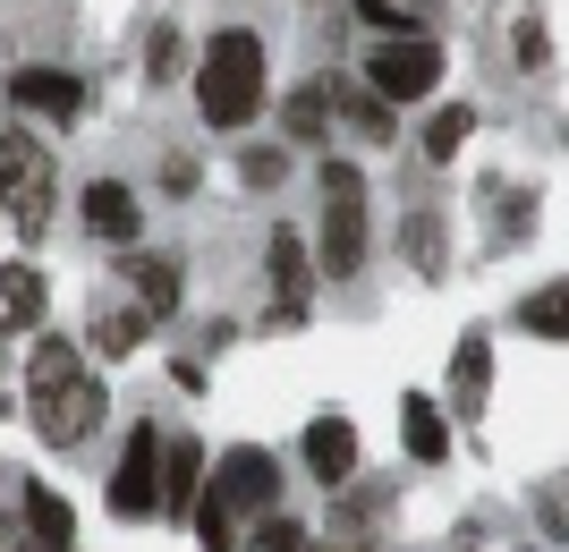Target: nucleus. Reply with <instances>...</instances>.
Returning <instances> with one entry per match:
<instances>
[{"label": "nucleus", "instance_id": "nucleus-14", "mask_svg": "<svg viewBox=\"0 0 569 552\" xmlns=\"http://www.w3.org/2000/svg\"><path fill=\"white\" fill-rule=\"evenodd\" d=\"M0 307H9V323L43 314V272H34V264H9V272H0Z\"/></svg>", "mask_w": 569, "mask_h": 552}, {"label": "nucleus", "instance_id": "nucleus-21", "mask_svg": "<svg viewBox=\"0 0 569 552\" xmlns=\"http://www.w3.org/2000/svg\"><path fill=\"white\" fill-rule=\"evenodd\" d=\"M281 170H289L281 144H256V153H247V179H256V188H281Z\"/></svg>", "mask_w": 569, "mask_h": 552}, {"label": "nucleus", "instance_id": "nucleus-1", "mask_svg": "<svg viewBox=\"0 0 569 552\" xmlns=\"http://www.w3.org/2000/svg\"><path fill=\"white\" fill-rule=\"evenodd\" d=\"M196 111L213 128H238V120H256L263 111V43L256 34H213L204 43V69H196Z\"/></svg>", "mask_w": 569, "mask_h": 552}, {"label": "nucleus", "instance_id": "nucleus-2", "mask_svg": "<svg viewBox=\"0 0 569 552\" xmlns=\"http://www.w3.org/2000/svg\"><path fill=\"white\" fill-rule=\"evenodd\" d=\"M256 510H272V459H263V451H230L213 468V484L196 493L204 552H230V519H256Z\"/></svg>", "mask_w": 569, "mask_h": 552}, {"label": "nucleus", "instance_id": "nucleus-7", "mask_svg": "<svg viewBox=\"0 0 569 552\" xmlns=\"http://www.w3.org/2000/svg\"><path fill=\"white\" fill-rule=\"evenodd\" d=\"M9 94H18L26 111H51V120H77V111H86V86H77L69 69H18Z\"/></svg>", "mask_w": 569, "mask_h": 552}, {"label": "nucleus", "instance_id": "nucleus-24", "mask_svg": "<svg viewBox=\"0 0 569 552\" xmlns=\"http://www.w3.org/2000/svg\"><path fill=\"white\" fill-rule=\"evenodd\" d=\"M408 255H417V264H426V272L442 264V247H433V221H426V213H417V230H408Z\"/></svg>", "mask_w": 569, "mask_h": 552}, {"label": "nucleus", "instance_id": "nucleus-25", "mask_svg": "<svg viewBox=\"0 0 569 552\" xmlns=\"http://www.w3.org/2000/svg\"><path fill=\"white\" fill-rule=\"evenodd\" d=\"M144 60H153V77H170V69H179V34H170V26H162V34H153V51H144Z\"/></svg>", "mask_w": 569, "mask_h": 552}, {"label": "nucleus", "instance_id": "nucleus-3", "mask_svg": "<svg viewBox=\"0 0 569 552\" xmlns=\"http://www.w3.org/2000/svg\"><path fill=\"white\" fill-rule=\"evenodd\" d=\"M323 272L332 281H349V272H366V179H357V162H323Z\"/></svg>", "mask_w": 569, "mask_h": 552}, {"label": "nucleus", "instance_id": "nucleus-22", "mask_svg": "<svg viewBox=\"0 0 569 552\" xmlns=\"http://www.w3.org/2000/svg\"><path fill=\"white\" fill-rule=\"evenodd\" d=\"M137 332H144V314H94V340H102V349H128Z\"/></svg>", "mask_w": 569, "mask_h": 552}, {"label": "nucleus", "instance_id": "nucleus-13", "mask_svg": "<svg viewBox=\"0 0 569 552\" xmlns=\"http://www.w3.org/2000/svg\"><path fill=\"white\" fill-rule=\"evenodd\" d=\"M128 281L144 289V314L179 307V264H162V255H137V264H128Z\"/></svg>", "mask_w": 569, "mask_h": 552}, {"label": "nucleus", "instance_id": "nucleus-23", "mask_svg": "<svg viewBox=\"0 0 569 552\" xmlns=\"http://www.w3.org/2000/svg\"><path fill=\"white\" fill-rule=\"evenodd\" d=\"M519 323H527V332H561V298H552V289H545V298H527Z\"/></svg>", "mask_w": 569, "mask_h": 552}, {"label": "nucleus", "instance_id": "nucleus-15", "mask_svg": "<svg viewBox=\"0 0 569 552\" xmlns=\"http://www.w3.org/2000/svg\"><path fill=\"white\" fill-rule=\"evenodd\" d=\"M26 528L43 535L51 552H69V502L60 493H26Z\"/></svg>", "mask_w": 569, "mask_h": 552}, {"label": "nucleus", "instance_id": "nucleus-18", "mask_svg": "<svg viewBox=\"0 0 569 552\" xmlns=\"http://www.w3.org/2000/svg\"><path fill=\"white\" fill-rule=\"evenodd\" d=\"M247 552H307V528H298V519H263V528L247 535Z\"/></svg>", "mask_w": 569, "mask_h": 552}, {"label": "nucleus", "instance_id": "nucleus-12", "mask_svg": "<svg viewBox=\"0 0 569 552\" xmlns=\"http://www.w3.org/2000/svg\"><path fill=\"white\" fill-rule=\"evenodd\" d=\"M408 451H417V459H442V451H451V433H442V409H433V400H426V391H408Z\"/></svg>", "mask_w": 569, "mask_h": 552}, {"label": "nucleus", "instance_id": "nucleus-4", "mask_svg": "<svg viewBox=\"0 0 569 552\" xmlns=\"http://www.w3.org/2000/svg\"><path fill=\"white\" fill-rule=\"evenodd\" d=\"M34 425H43V442H86V425H102V383L77 365V374H60V383H34Z\"/></svg>", "mask_w": 569, "mask_h": 552}, {"label": "nucleus", "instance_id": "nucleus-6", "mask_svg": "<svg viewBox=\"0 0 569 552\" xmlns=\"http://www.w3.org/2000/svg\"><path fill=\"white\" fill-rule=\"evenodd\" d=\"M153 468H162V433L137 425V442H128V459H119V476H111V510L144 519L153 510Z\"/></svg>", "mask_w": 569, "mask_h": 552}, {"label": "nucleus", "instance_id": "nucleus-11", "mask_svg": "<svg viewBox=\"0 0 569 552\" xmlns=\"http://www.w3.org/2000/svg\"><path fill=\"white\" fill-rule=\"evenodd\" d=\"M196 476H204L196 442H170V459L153 468V502H162V510H196Z\"/></svg>", "mask_w": 569, "mask_h": 552}, {"label": "nucleus", "instance_id": "nucleus-10", "mask_svg": "<svg viewBox=\"0 0 569 552\" xmlns=\"http://www.w3.org/2000/svg\"><path fill=\"white\" fill-rule=\"evenodd\" d=\"M272 289H281L272 323H298V307H307V247H298V230H272Z\"/></svg>", "mask_w": 569, "mask_h": 552}, {"label": "nucleus", "instance_id": "nucleus-17", "mask_svg": "<svg viewBox=\"0 0 569 552\" xmlns=\"http://www.w3.org/2000/svg\"><path fill=\"white\" fill-rule=\"evenodd\" d=\"M485 374H493L485 340H459V409H476V400H485Z\"/></svg>", "mask_w": 569, "mask_h": 552}, {"label": "nucleus", "instance_id": "nucleus-9", "mask_svg": "<svg viewBox=\"0 0 569 552\" xmlns=\"http://www.w3.org/2000/svg\"><path fill=\"white\" fill-rule=\"evenodd\" d=\"M307 468H315L323 484H340V476L357 468V433L340 425V416H315V425H307Z\"/></svg>", "mask_w": 569, "mask_h": 552}, {"label": "nucleus", "instance_id": "nucleus-5", "mask_svg": "<svg viewBox=\"0 0 569 552\" xmlns=\"http://www.w3.org/2000/svg\"><path fill=\"white\" fill-rule=\"evenodd\" d=\"M442 86V43H426V34H408V43H382L375 51V94L382 102H417Z\"/></svg>", "mask_w": 569, "mask_h": 552}, {"label": "nucleus", "instance_id": "nucleus-19", "mask_svg": "<svg viewBox=\"0 0 569 552\" xmlns=\"http://www.w3.org/2000/svg\"><path fill=\"white\" fill-rule=\"evenodd\" d=\"M357 18L375 34H391V43H408V9H391V0H357Z\"/></svg>", "mask_w": 569, "mask_h": 552}, {"label": "nucleus", "instance_id": "nucleus-8", "mask_svg": "<svg viewBox=\"0 0 569 552\" xmlns=\"http://www.w3.org/2000/svg\"><path fill=\"white\" fill-rule=\"evenodd\" d=\"M86 230H94V239H111V247H128V239L144 230V221H137V195L111 188V179H94V188H86Z\"/></svg>", "mask_w": 569, "mask_h": 552}, {"label": "nucleus", "instance_id": "nucleus-16", "mask_svg": "<svg viewBox=\"0 0 569 552\" xmlns=\"http://www.w3.org/2000/svg\"><path fill=\"white\" fill-rule=\"evenodd\" d=\"M468 128H476V111H433V120H426V153H433V162H451L459 144H468Z\"/></svg>", "mask_w": 569, "mask_h": 552}, {"label": "nucleus", "instance_id": "nucleus-20", "mask_svg": "<svg viewBox=\"0 0 569 552\" xmlns=\"http://www.w3.org/2000/svg\"><path fill=\"white\" fill-rule=\"evenodd\" d=\"M323 120H332V102L315 94V86H307V94H289V128H298V137H315Z\"/></svg>", "mask_w": 569, "mask_h": 552}, {"label": "nucleus", "instance_id": "nucleus-26", "mask_svg": "<svg viewBox=\"0 0 569 552\" xmlns=\"http://www.w3.org/2000/svg\"><path fill=\"white\" fill-rule=\"evenodd\" d=\"M0 552H9V535H0Z\"/></svg>", "mask_w": 569, "mask_h": 552}]
</instances>
